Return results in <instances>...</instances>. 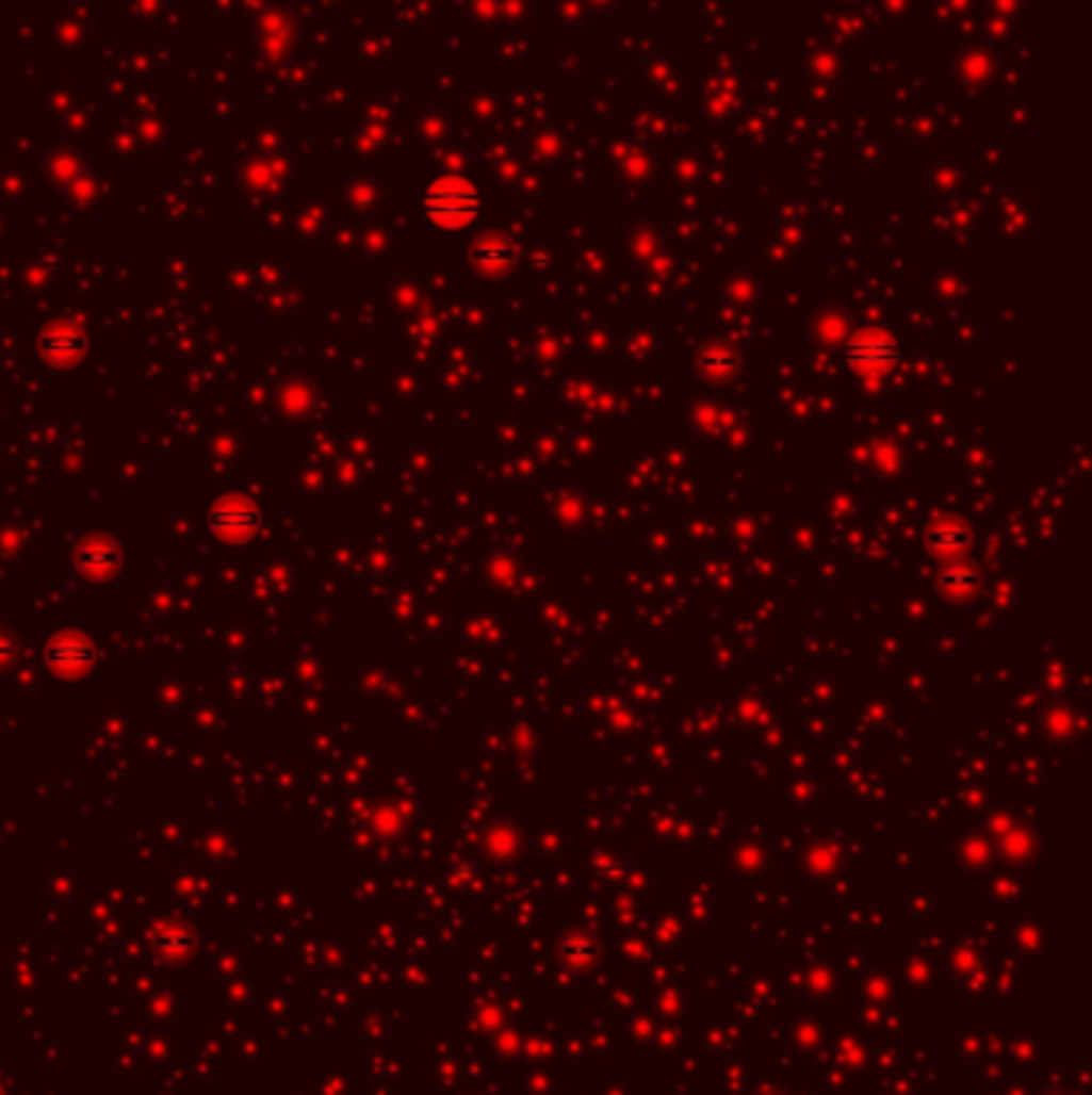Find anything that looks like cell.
Listing matches in <instances>:
<instances>
[{"label":"cell","instance_id":"cell-3","mask_svg":"<svg viewBox=\"0 0 1092 1095\" xmlns=\"http://www.w3.org/2000/svg\"><path fill=\"white\" fill-rule=\"evenodd\" d=\"M471 257H474V263L496 269V266H506V263L512 260V250H509L503 241H496V238H487L484 244H477V247L471 250Z\"/></svg>","mask_w":1092,"mask_h":1095},{"label":"cell","instance_id":"cell-4","mask_svg":"<svg viewBox=\"0 0 1092 1095\" xmlns=\"http://www.w3.org/2000/svg\"><path fill=\"white\" fill-rule=\"evenodd\" d=\"M932 544H939L942 548V552H958V544L964 541V532L955 525L951 532H948V525H939L935 532H932V538H929Z\"/></svg>","mask_w":1092,"mask_h":1095},{"label":"cell","instance_id":"cell-2","mask_svg":"<svg viewBox=\"0 0 1092 1095\" xmlns=\"http://www.w3.org/2000/svg\"><path fill=\"white\" fill-rule=\"evenodd\" d=\"M849 362L855 365V369H865V372H884V369H891L894 362H897V356H900V349H897V343L887 337V333H878V330H868V333H862V337H855L852 343H849Z\"/></svg>","mask_w":1092,"mask_h":1095},{"label":"cell","instance_id":"cell-1","mask_svg":"<svg viewBox=\"0 0 1092 1095\" xmlns=\"http://www.w3.org/2000/svg\"><path fill=\"white\" fill-rule=\"evenodd\" d=\"M480 196L464 177H436L423 193V215L442 231H461L477 218Z\"/></svg>","mask_w":1092,"mask_h":1095}]
</instances>
